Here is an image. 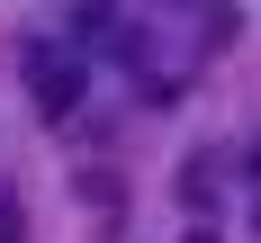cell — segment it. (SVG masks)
Here are the masks:
<instances>
[{"instance_id":"1","label":"cell","mask_w":261,"mask_h":243,"mask_svg":"<svg viewBox=\"0 0 261 243\" xmlns=\"http://www.w3.org/2000/svg\"><path fill=\"white\" fill-rule=\"evenodd\" d=\"M81 81H90V54H81V45H27V90H36L45 117H72Z\"/></svg>"},{"instance_id":"2","label":"cell","mask_w":261,"mask_h":243,"mask_svg":"<svg viewBox=\"0 0 261 243\" xmlns=\"http://www.w3.org/2000/svg\"><path fill=\"white\" fill-rule=\"evenodd\" d=\"M171 198H180L189 216H216V198H225V153H189L180 180H171Z\"/></svg>"},{"instance_id":"3","label":"cell","mask_w":261,"mask_h":243,"mask_svg":"<svg viewBox=\"0 0 261 243\" xmlns=\"http://www.w3.org/2000/svg\"><path fill=\"white\" fill-rule=\"evenodd\" d=\"M0 243H27V216H18V198L0 189Z\"/></svg>"},{"instance_id":"4","label":"cell","mask_w":261,"mask_h":243,"mask_svg":"<svg viewBox=\"0 0 261 243\" xmlns=\"http://www.w3.org/2000/svg\"><path fill=\"white\" fill-rule=\"evenodd\" d=\"M189 243H225V234H216V225H189Z\"/></svg>"},{"instance_id":"5","label":"cell","mask_w":261,"mask_h":243,"mask_svg":"<svg viewBox=\"0 0 261 243\" xmlns=\"http://www.w3.org/2000/svg\"><path fill=\"white\" fill-rule=\"evenodd\" d=\"M252 171H261V153H252Z\"/></svg>"}]
</instances>
